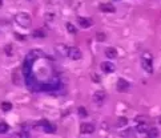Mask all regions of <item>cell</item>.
Instances as JSON below:
<instances>
[{
  "instance_id": "11",
  "label": "cell",
  "mask_w": 161,
  "mask_h": 138,
  "mask_svg": "<svg viewBox=\"0 0 161 138\" xmlns=\"http://www.w3.org/2000/svg\"><path fill=\"white\" fill-rule=\"evenodd\" d=\"M136 130H137L139 133H147L148 130H149V122H139Z\"/></svg>"
},
{
  "instance_id": "26",
  "label": "cell",
  "mask_w": 161,
  "mask_h": 138,
  "mask_svg": "<svg viewBox=\"0 0 161 138\" xmlns=\"http://www.w3.org/2000/svg\"><path fill=\"white\" fill-rule=\"evenodd\" d=\"M117 2H119V0H117Z\"/></svg>"
},
{
  "instance_id": "2",
  "label": "cell",
  "mask_w": 161,
  "mask_h": 138,
  "mask_svg": "<svg viewBox=\"0 0 161 138\" xmlns=\"http://www.w3.org/2000/svg\"><path fill=\"white\" fill-rule=\"evenodd\" d=\"M141 65L144 68V71L147 73H153V65H152V56L151 53H144L141 59Z\"/></svg>"
},
{
  "instance_id": "1",
  "label": "cell",
  "mask_w": 161,
  "mask_h": 138,
  "mask_svg": "<svg viewBox=\"0 0 161 138\" xmlns=\"http://www.w3.org/2000/svg\"><path fill=\"white\" fill-rule=\"evenodd\" d=\"M15 21L18 23L22 28H28V27H31V24H32V19L28 13L22 12V13H18L15 16Z\"/></svg>"
},
{
  "instance_id": "24",
  "label": "cell",
  "mask_w": 161,
  "mask_h": 138,
  "mask_svg": "<svg viewBox=\"0 0 161 138\" xmlns=\"http://www.w3.org/2000/svg\"><path fill=\"white\" fill-rule=\"evenodd\" d=\"M157 121H159V124H161V116L159 117V120H157Z\"/></svg>"
},
{
  "instance_id": "22",
  "label": "cell",
  "mask_w": 161,
  "mask_h": 138,
  "mask_svg": "<svg viewBox=\"0 0 161 138\" xmlns=\"http://www.w3.org/2000/svg\"><path fill=\"white\" fill-rule=\"evenodd\" d=\"M136 121L137 122H148V117H144V116H140L136 118Z\"/></svg>"
},
{
  "instance_id": "20",
  "label": "cell",
  "mask_w": 161,
  "mask_h": 138,
  "mask_svg": "<svg viewBox=\"0 0 161 138\" xmlns=\"http://www.w3.org/2000/svg\"><path fill=\"white\" fill-rule=\"evenodd\" d=\"M79 114L81 116V117H87L88 116V113H87V110H85V108H79Z\"/></svg>"
},
{
  "instance_id": "5",
  "label": "cell",
  "mask_w": 161,
  "mask_h": 138,
  "mask_svg": "<svg viewBox=\"0 0 161 138\" xmlns=\"http://www.w3.org/2000/svg\"><path fill=\"white\" fill-rule=\"evenodd\" d=\"M116 86H117V90L119 92H127L128 89H129V82H128L127 80H124V79H120L119 81H117V85H116Z\"/></svg>"
},
{
  "instance_id": "8",
  "label": "cell",
  "mask_w": 161,
  "mask_h": 138,
  "mask_svg": "<svg viewBox=\"0 0 161 138\" xmlns=\"http://www.w3.org/2000/svg\"><path fill=\"white\" fill-rule=\"evenodd\" d=\"M77 23L81 28H89L93 24V21L91 19H87V17H77Z\"/></svg>"
},
{
  "instance_id": "3",
  "label": "cell",
  "mask_w": 161,
  "mask_h": 138,
  "mask_svg": "<svg viewBox=\"0 0 161 138\" xmlns=\"http://www.w3.org/2000/svg\"><path fill=\"white\" fill-rule=\"evenodd\" d=\"M65 55H67L69 59H72V60H80V59L83 57V53H81V52H80V49H77L76 47H68Z\"/></svg>"
},
{
  "instance_id": "15",
  "label": "cell",
  "mask_w": 161,
  "mask_h": 138,
  "mask_svg": "<svg viewBox=\"0 0 161 138\" xmlns=\"http://www.w3.org/2000/svg\"><path fill=\"white\" fill-rule=\"evenodd\" d=\"M8 129H10V126H8L6 122H0V134H4V133H7Z\"/></svg>"
},
{
  "instance_id": "21",
  "label": "cell",
  "mask_w": 161,
  "mask_h": 138,
  "mask_svg": "<svg viewBox=\"0 0 161 138\" xmlns=\"http://www.w3.org/2000/svg\"><path fill=\"white\" fill-rule=\"evenodd\" d=\"M127 124H128V120L125 118V117H123V118H119V122H117L119 126H123V125H127Z\"/></svg>"
},
{
  "instance_id": "19",
  "label": "cell",
  "mask_w": 161,
  "mask_h": 138,
  "mask_svg": "<svg viewBox=\"0 0 161 138\" xmlns=\"http://www.w3.org/2000/svg\"><path fill=\"white\" fill-rule=\"evenodd\" d=\"M96 37H97L99 41H104V40H105V33H103V32H97V33H96Z\"/></svg>"
},
{
  "instance_id": "23",
  "label": "cell",
  "mask_w": 161,
  "mask_h": 138,
  "mask_svg": "<svg viewBox=\"0 0 161 138\" xmlns=\"http://www.w3.org/2000/svg\"><path fill=\"white\" fill-rule=\"evenodd\" d=\"M91 77H92V79H93V81H95V82H100V77H99L97 75H96V73H92V75H91Z\"/></svg>"
},
{
  "instance_id": "17",
  "label": "cell",
  "mask_w": 161,
  "mask_h": 138,
  "mask_svg": "<svg viewBox=\"0 0 161 138\" xmlns=\"http://www.w3.org/2000/svg\"><path fill=\"white\" fill-rule=\"evenodd\" d=\"M33 37H39V39H43V37H45V35H44V32L43 31H33Z\"/></svg>"
},
{
  "instance_id": "6",
  "label": "cell",
  "mask_w": 161,
  "mask_h": 138,
  "mask_svg": "<svg viewBox=\"0 0 161 138\" xmlns=\"http://www.w3.org/2000/svg\"><path fill=\"white\" fill-rule=\"evenodd\" d=\"M105 98H107V94L104 90H97L93 94V101L96 104H101L103 101H105Z\"/></svg>"
},
{
  "instance_id": "25",
  "label": "cell",
  "mask_w": 161,
  "mask_h": 138,
  "mask_svg": "<svg viewBox=\"0 0 161 138\" xmlns=\"http://www.w3.org/2000/svg\"><path fill=\"white\" fill-rule=\"evenodd\" d=\"M2 6H3V2H2V0H0V8H2Z\"/></svg>"
},
{
  "instance_id": "16",
  "label": "cell",
  "mask_w": 161,
  "mask_h": 138,
  "mask_svg": "<svg viewBox=\"0 0 161 138\" xmlns=\"http://www.w3.org/2000/svg\"><path fill=\"white\" fill-rule=\"evenodd\" d=\"M12 109V104L11 102H3L2 104V110L3 112H10Z\"/></svg>"
},
{
  "instance_id": "14",
  "label": "cell",
  "mask_w": 161,
  "mask_h": 138,
  "mask_svg": "<svg viewBox=\"0 0 161 138\" xmlns=\"http://www.w3.org/2000/svg\"><path fill=\"white\" fill-rule=\"evenodd\" d=\"M67 31L69 32V33H72V35H75L76 32H77V29L75 28V25H73V24H71V23H67Z\"/></svg>"
},
{
  "instance_id": "18",
  "label": "cell",
  "mask_w": 161,
  "mask_h": 138,
  "mask_svg": "<svg viewBox=\"0 0 161 138\" xmlns=\"http://www.w3.org/2000/svg\"><path fill=\"white\" fill-rule=\"evenodd\" d=\"M135 133H133V129H128L127 132L123 133V137H133Z\"/></svg>"
},
{
  "instance_id": "10",
  "label": "cell",
  "mask_w": 161,
  "mask_h": 138,
  "mask_svg": "<svg viewBox=\"0 0 161 138\" xmlns=\"http://www.w3.org/2000/svg\"><path fill=\"white\" fill-rule=\"evenodd\" d=\"M100 11H103V12H115L116 11V8L112 6V4L109 3H104V4H100Z\"/></svg>"
},
{
  "instance_id": "9",
  "label": "cell",
  "mask_w": 161,
  "mask_h": 138,
  "mask_svg": "<svg viewBox=\"0 0 161 138\" xmlns=\"http://www.w3.org/2000/svg\"><path fill=\"white\" fill-rule=\"evenodd\" d=\"M39 125L44 129V132H45V133H55V130H56V128L52 126V125L49 122H47V121H41Z\"/></svg>"
},
{
  "instance_id": "13",
  "label": "cell",
  "mask_w": 161,
  "mask_h": 138,
  "mask_svg": "<svg viewBox=\"0 0 161 138\" xmlns=\"http://www.w3.org/2000/svg\"><path fill=\"white\" fill-rule=\"evenodd\" d=\"M147 136L149 138H153V137H159V130L156 128H149V130L147 132Z\"/></svg>"
},
{
  "instance_id": "7",
  "label": "cell",
  "mask_w": 161,
  "mask_h": 138,
  "mask_svg": "<svg viewBox=\"0 0 161 138\" xmlns=\"http://www.w3.org/2000/svg\"><path fill=\"white\" fill-rule=\"evenodd\" d=\"M100 68L103 69V72H105V73H112V72H115V65L109 61H104L100 64Z\"/></svg>"
},
{
  "instance_id": "4",
  "label": "cell",
  "mask_w": 161,
  "mask_h": 138,
  "mask_svg": "<svg viewBox=\"0 0 161 138\" xmlns=\"http://www.w3.org/2000/svg\"><path fill=\"white\" fill-rule=\"evenodd\" d=\"M80 133L81 134H92V133H95V125L91 122H83L80 125Z\"/></svg>"
},
{
  "instance_id": "12",
  "label": "cell",
  "mask_w": 161,
  "mask_h": 138,
  "mask_svg": "<svg viewBox=\"0 0 161 138\" xmlns=\"http://www.w3.org/2000/svg\"><path fill=\"white\" fill-rule=\"evenodd\" d=\"M117 49L116 48H107L105 49V56L108 59H116L117 57Z\"/></svg>"
}]
</instances>
